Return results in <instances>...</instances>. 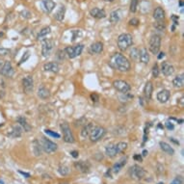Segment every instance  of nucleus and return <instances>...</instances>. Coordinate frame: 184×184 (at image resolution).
<instances>
[{
	"label": "nucleus",
	"instance_id": "f257e3e1",
	"mask_svg": "<svg viewBox=\"0 0 184 184\" xmlns=\"http://www.w3.org/2000/svg\"><path fill=\"white\" fill-rule=\"evenodd\" d=\"M109 66L112 69L122 72L128 71L131 68V65L128 59L122 53H115L110 57Z\"/></svg>",
	"mask_w": 184,
	"mask_h": 184
},
{
	"label": "nucleus",
	"instance_id": "f03ea898",
	"mask_svg": "<svg viewBox=\"0 0 184 184\" xmlns=\"http://www.w3.org/2000/svg\"><path fill=\"white\" fill-rule=\"evenodd\" d=\"M117 44L118 47L120 48L122 51H126L127 50L131 45L133 44V37L129 33H123L119 36L117 40Z\"/></svg>",
	"mask_w": 184,
	"mask_h": 184
},
{
	"label": "nucleus",
	"instance_id": "7ed1b4c3",
	"mask_svg": "<svg viewBox=\"0 0 184 184\" xmlns=\"http://www.w3.org/2000/svg\"><path fill=\"white\" fill-rule=\"evenodd\" d=\"M105 134H106V129L104 127L100 126H94L93 124V126H92L90 129L88 136L92 142L96 143V142H98L100 140H101L105 136Z\"/></svg>",
	"mask_w": 184,
	"mask_h": 184
},
{
	"label": "nucleus",
	"instance_id": "20e7f679",
	"mask_svg": "<svg viewBox=\"0 0 184 184\" xmlns=\"http://www.w3.org/2000/svg\"><path fill=\"white\" fill-rule=\"evenodd\" d=\"M160 47H161V37L157 34L152 35L149 38V47H148L149 51L152 54L157 55L160 51Z\"/></svg>",
	"mask_w": 184,
	"mask_h": 184
},
{
	"label": "nucleus",
	"instance_id": "39448f33",
	"mask_svg": "<svg viewBox=\"0 0 184 184\" xmlns=\"http://www.w3.org/2000/svg\"><path fill=\"white\" fill-rule=\"evenodd\" d=\"M60 128H61V131L63 132V139H64V141L66 143H69V144L74 143V141H75L74 140V136H73V134H72V132H71L69 123L66 122H61Z\"/></svg>",
	"mask_w": 184,
	"mask_h": 184
},
{
	"label": "nucleus",
	"instance_id": "423d86ee",
	"mask_svg": "<svg viewBox=\"0 0 184 184\" xmlns=\"http://www.w3.org/2000/svg\"><path fill=\"white\" fill-rule=\"evenodd\" d=\"M39 143H40V145H41L42 149L47 153L55 152L58 148V146L54 142H52V141L47 139V138H44V137H42L41 141H39Z\"/></svg>",
	"mask_w": 184,
	"mask_h": 184
},
{
	"label": "nucleus",
	"instance_id": "0eeeda50",
	"mask_svg": "<svg viewBox=\"0 0 184 184\" xmlns=\"http://www.w3.org/2000/svg\"><path fill=\"white\" fill-rule=\"evenodd\" d=\"M83 49H84L83 44H76V45H74V47H66L64 50L66 52V55H67L69 59H74L79 55H81Z\"/></svg>",
	"mask_w": 184,
	"mask_h": 184
},
{
	"label": "nucleus",
	"instance_id": "6e6552de",
	"mask_svg": "<svg viewBox=\"0 0 184 184\" xmlns=\"http://www.w3.org/2000/svg\"><path fill=\"white\" fill-rule=\"evenodd\" d=\"M54 42L52 40H43L42 42V54L43 57L47 58L50 55L52 49L54 47Z\"/></svg>",
	"mask_w": 184,
	"mask_h": 184
},
{
	"label": "nucleus",
	"instance_id": "1a4fd4ad",
	"mask_svg": "<svg viewBox=\"0 0 184 184\" xmlns=\"http://www.w3.org/2000/svg\"><path fill=\"white\" fill-rule=\"evenodd\" d=\"M129 173L131 177H134L136 179H142L146 175V172L145 170L140 167L139 165H133L132 167H130L129 169Z\"/></svg>",
	"mask_w": 184,
	"mask_h": 184
},
{
	"label": "nucleus",
	"instance_id": "9d476101",
	"mask_svg": "<svg viewBox=\"0 0 184 184\" xmlns=\"http://www.w3.org/2000/svg\"><path fill=\"white\" fill-rule=\"evenodd\" d=\"M113 86L118 92H120V93H122V94L128 93L131 89L130 85L124 80H115L113 82Z\"/></svg>",
	"mask_w": 184,
	"mask_h": 184
},
{
	"label": "nucleus",
	"instance_id": "9b49d317",
	"mask_svg": "<svg viewBox=\"0 0 184 184\" xmlns=\"http://www.w3.org/2000/svg\"><path fill=\"white\" fill-rule=\"evenodd\" d=\"M22 87L23 91L26 94H30L34 90V79L31 75L24 77L22 79Z\"/></svg>",
	"mask_w": 184,
	"mask_h": 184
},
{
	"label": "nucleus",
	"instance_id": "f8f14e48",
	"mask_svg": "<svg viewBox=\"0 0 184 184\" xmlns=\"http://www.w3.org/2000/svg\"><path fill=\"white\" fill-rule=\"evenodd\" d=\"M0 74L6 77H12L15 74V69L10 61H5L3 67L0 69Z\"/></svg>",
	"mask_w": 184,
	"mask_h": 184
},
{
	"label": "nucleus",
	"instance_id": "ddd939ff",
	"mask_svg": "<svg viewBox=\"0 0 184 184\" xmlns=\"http://www.w3.org/2000/svg\"><path fill=\"white\" fill-rule=\"evenodd\" d=\"M74 167L77 171H79L80 173L87 174L89 173L91 165L88 161H77L74 163Z\"/></svg>",
	"mask_w": 184,
	"mask_h": 184
},
{
	"label": "nucleus",
	"instance_id": "4468645a",
	"mask_svg": "<svg viewBox=\"0 0 184 184\" xmlns=\"http://www.w3.org/2000/svg\"><path fill=\"white\" fill-rule=\"evenodd\" d=\"M161 71L165 76H171L175 72V68L173 65L168 62H163L161 65Z\"/></svg>",
	"mask_w": 184,
	"mask_h": 184
},
{
	"label": "nucleus",
	"instance_id": "2eb2a0df",
	"mask_svg": "<svg viewBox=\"0 0 184 184\" xmlns=\"http://www.w3.org/2000/svg\"><path fill=\"white\" fill-rule=\"evenodd\" d=\"M171 97V93L169 90L163 89L160 92L157 93V100L160 103H166Z\"/></svg>",
	"mask_w": 184,
	"mask_h": 184
},
{
	"label": "nucleus",
	"instance_id": "dca6fc26",
	"mask_svg": "<svg viewBox=\"0 0 184 184\" xmlns=\"http://www.w3.org/2000/svg\"><path fill=\"white\" fill-rule=\"evenodd\" d=\"M103 51V43L101 42H96L92 43L89 47V52L91 54H100Z\"/></svg>",
	"mask_w": 184,
	"mask_h": 184
},
{
	"label": "nucleus",
	"instance_id": "f3484780",
	"mask_svg": "<svg viewBox=\"0 0 184 184\" xmlns=\"http://www.w3.org/2000/svg\"><path fill=\"white\" fill-rule=\"evenodd\" d=\"M60 69L59 67V64L56 62H48L45 63L43 65V70L44 71H48V72H53V73H57Z\"/></svg>",
	"mask_w": 184,
	"mask_h": 184
},
{
	"label": "nucleus",
	"instance_id": "a211bd4d",
	"mask_svg": "<svg viewBox=\"0 0 184 184\" xmlns=\"http://www.w3.org/2000/svg\"><path fill=\"white\" fill-rule=\"evenodd\" d=\"M90 15L93 17L94 18L96 19H101L106 17V12H105L103 9H100V8H93L90 11Z\"/></svg>",
	"mask_w": 184,
	"mask_h": 184
},
{
	"label": "nucleus",
	"instance_id": "6ab92c4d",
	"mask_svg": "<svg viewBox=\"0 0 184 184\" xmlns=\"http://www.w3.org/2000/svg\"><path fill=\"white\" fill-rule=\"evenodd\" d=\"M126 162H127V158H126V157H122V158L118 161L115 164V165L113 166V168L111 169V170H112V172L114 174H119L121 172V170L126 165Z\"/></svg>",
	"mask_w": 184,
	"mask_h": 184
},
{
	"label": "nucleus",
	"instance_id": "aec40b11",
	"mask_svg": "<svg viewBox=\"0 0 184 184\" xmlns=\"http://www.w3.org/2000/svg\"><path fill=\"white\" fill-rule=\"evenodd\" d=\"M153 18L156 21H164L165 19V11L161 7H157L153 11Z\"/></svg>",
	"mask_w": 184,
	"mask_h": 184
},
{
	"label": "nucleus",
	"instance_id": "412c9836",
	"mask_svg": "<svg viewBox=\"0 0 184 184\" xmlns=\"http://www.w3.org/2000/svg\"><path fill=\"white\" fill-rule=\"evenodd\" d=\"M105 154L107 156L113 158L115 157L118 153V150H117V147H116V144H109L108 146L105 148Z\"/></svg>",
	"mask_w": 184,
	"mask_h": 184
},
{
	"label": "nucleus",
	"instance_id": "4be33fe9",
	"mask_svg": "<svg viewBox=\"0 0 184 184\" xmlns=\"http://www.w3.org/2000/svg\"><path fill=\"white\" fill-rule=\"evenodd\" d=\"M17 122H18L19 126H21L25 132H29V131H31V126L27 122V121H26V119L24 117H18L17 119Z\"/></svg>",
	"mask_w": 184,
	"mask_h": 184
},
{
	"label": "nucleus",
	"instance_id": "5701e85b",
	"mask_svg": "<svg viewBox=\"0 0 184 184\" xmlns=\"http://www.w3.org/2000/svg\"><path fill=\"white\" fill-rule=\"evenodd\" d=\"M138 60H140V62L143 64H148L149 54L147 48H142L141 50H139V59Z\"/></svg>",
	"mask_w": 184,
	"mask_h": 184
},
{
	"label": "nucleus",
	"instance_id": "b1692460",
	"mask_svg": "<svg viewBox=\"0 0 184 184\" xmlns=\"http://www.w3.org/2000/svg\"><path fill=\"white\" fill-rule=\"evenodd\" d=\"M152 91H153V86H152V83L150 81H148L145 85V88H144V95L146 96L147 100H150L152 96Z\"/></svg>",
	"mask_w": 184,
	"mask_h": 184
},
{
	"label": "nucleus",
	"instance_id": "393cba45",
	"mask_svg": "<svg viewBox=\"0 0 184 184\" xmlns=\"http://www.w3.org/2000/svg\"><path fill=\"white\" fill-rule=\"evenodd\" d=\"M121 10H115L109 16V21L112 24H116L120 21L121 19Z\"/></svg>",
	"mask_w": 184,
	"mask_h": 184
},
{
	"label": "nucleus",
	"instance_id": "a878e982",
	"mask_svg": "<svg viewBox=\"0 0 184 184\" xmlns=\"http://www.w3.org/2000/svg\"><path fill=\"white\" fill-rule=\"evenodd\" d=\"M22 131L23 129L19 126H15L12 127V130L10 132L7 134L9 137H12V138H17V137H21V134H22Z\"/></svg>",
	"mask_w": 184,
	"mask_h": 184
},
{
	"label": "nucleus",
	"instance_id": "bb28decb",
	"mask_svg": "<svg viewBox=\"0 0 184 184\" xmlns=\"http://www.w3.org/2000/svg\"><path fill=\"white\" fill-rule=\"evenodd\" d=\"M43 5L47 13H51L56 7V3L53 0H43Z\"/></svg>",
	"mask_w": 184,
	"mask_h": 184
},
{
	"label": "nucleus",
	"instance_id": "cd10ccee",
	"mask_svg": "<svg viewBox=\"0 0 184 184\" xmlns=\"http://www.w3.org/2000/svg\"><path fill=\"white\" fill-rule=\"evenodd\" d=\"M173 85L175 89H181L184 85V75L180 74V75L175 76L173 80Z\"/></svg>",
	"mask_w": 184,
	"mask_h": 184
},
{
	"label": "nucleus",
	"instance_id": "c85d7f7f",
	"mask_svg": "<svg viewBox=\"0 0 184 184\" xmlns=\"http://www.w3.org/2000/svg\"><path fill=\"white\" fill-rule=\"evenodd\" d=\"M159 145H160L161 149L163 150L164 152H166L169 155H174L175 154V149L172 147H171V145H169L168 143H166V142H160Z\"/></svg>",
	"mask_w": 184,
	"mask_h": 184
},
{
	"label": "nucleus",
	"instance_id": "c756f323",
	"mask_svg": "<svg viewBox=\"0 0 184 184\" xmlns=\"http://www.w3.org/2000/svg\"><path fill=\"white\" fill-rule=\"evenodd\" d=\"M38 96L42 100H47L50 96V92L45 87H41L38 90Z\"/></svg>",
	"mask_w": 184,
	"mask_h": 184
},
{
	"label": "nucleus",
	"instance_id": "7c9ffc66",
	"mask_svg": "<svg viewBox=\"0 0 184 184\" xmlns=\"http://www.w3.org/2000/svg\"><path fill=\"white\" fill-rule=\"evenodd\" d=\"M65 14H66V7L64 5H61L60 8H59V10L57 11V13L55 14V18L57 19L58 21H64L65 18Z\"/></svg>",
	"mask_w": 184,
	"mask_h": 184
},
{
	"label": "nucleus",
	"instance_id": "2f4dec72",
	"mask_svg": "<svg viewBox=\"0 0 184 184\" xmlns=\"http://www.w3.org/2000/svg\"><path fill=\"white\" fill-rule=\"evenodd\" d=\"M50 32H51V28L49 27V26H45V27H43L40 31V33L38 34L37 39H38V40H43V38L47 37L48 34H50Z\"/></svg>",
	"mask_w": 184,
	"mask_h": 184
},
{
	"label": "nucleus",
	"instance_id": "473e14b6",
	"mask_svg": "<svg viewBox=\"0 0 184 184\" xmlns=\"http://www.w3.org/2000/svg\"><path fill=\"white\" fill-rule=\"evenodd\" d=\"M33 152H34L36 156H39L42 154V148H41V145L39 143V141L35 140L33 142Z\"/></svg>",
	"mask_w": 184,
	"mask_h": 184
},
{
	"label": "nucleus",
	"instance_id": "72a5a7b5",
	"mask_svg": "<svg viewBox=\"0 0 184 184\" xmlns=\"http://www.w3.org/2000/svg\"><path fill=\"white\" fill-rule=\"evenodd\" d=\"M116 147H117L118 153H122L124 150L127 148V143H126V142H120V143L116 144Z\"/></svg>",
	"mask_w": 184,
	"mask_h": 184
},
{
	"label": "nucleus",
	"instance_id": "f704fd0d",
	"mask_svg": "<svg viewBox=\"0 0 184 184\" xmlns=\"http://www.w3.org/2000/svg\"><path fill=\"white\" fill-rule=\"evenodd\" d=\"M58 172L63 176L68 175L69 174V168L68 166H66V165H61L60 167L58 168Z\"/></svg>",
	"mask_w": 184,
	"mask_h": 184
},
{
	"label": "nucleus",
	"instance_id": "c9c22d12",
	"mask_svg": "<svg viewBox=\"0 0 184 184\" xmlns=\"http://www.w3.org/2000/svg\"><path fill=\"white\" fill-rule=\"evenodd\" d=\"M92 126H93V123H87V124H85L84 127L82 128V131H81V136L84 137V138L87 137L88 134H89V132H90V129H91Z\"/></svg>",
	"mask_w": 184,
	"mask_h": 184
},
{
	"label": "nucleus",
	"instance_id": "e433bc0d",
	"mask_svg": "<svg viewBox=\"0 0 184 184\" xmlns=\"http://www.w3.org/2000/svg\"><path fill=\"white\" fill-rule=\"evenodd\" d=\"M138 5H139V0H131L130 6H129V11L131 13H136Z\"/></svg>",
	"mask_w": 184,
	"mask_h": 184
},
{
	"label": "nucleus",
	"instance_id": "4c0bfd02",
	"mask_svg": "<svg viewBox=\"0 0 184 184\" xmlns=\"http://www.w3.org/2000/svg\"><path fill=\"white\" fill-rule=\"evenodd\" d=\"M153 26L155 27V29L158 31H164L166 29V24L164 23V21H156L153 24Z\"/></svg>",
	"mask_w": 184,
	"mask_h": 184
},
{
	"label": "nucleus",
	"instance_id": "58836bf2",
	"mask_svg": "<svg viewBox=\"0 0 184 184\" xmlns=\"http://www.w3.org/2000/svg\"><path fill=\"white\" fill-rule=\"evenodd\" d=\"M130 57L132 58V60L136 61L139 59V49L138 48H132V50L130 51Z\"/></svg>",
	"mask_w": 184,
	"mask_h": 184
},
{
	"label": "nucleus",
	"instance_id": "ea45409f",
	"mask_svg": "<svg viewBox=\"0 0 184 184\" xmlns=\"http://www.w3.org/2000/svg\"><path fill=\"white\" fill-rule=\"evenodd\" d=\"M44 132H45V134H47V135H48V136H50V137H52V138H57V139H59V138L61 137L59 133L55 132V131L49 130V129H45Z\"/></svg>",
	"mask_w": 184,
	"mask_h": 184
},
{
	"label": "nucleus",
	"instance_id": "a19ab883",
	"mask_svg": "<svg viewBox=\"0 0 184 184\" xmlns=\"http://www.w3.org/2000/svg\"><path fill=\"white\" fill-rule=\"evenodd\" d=\"M131 98H133V96H131L130 94L128 93H126V94H122V96H120V100L121 101H129Z\"/></svg>",
	"mask_w": 184,
	"mask_h": 184
},
{
	"label": "nucleus",
	"instance_id": "79ce46f5",
	"mask_svg": "<svg viewBox=\"0 0 184 184\" xmlns=\"http://www.w3.org/2000/svg\"><path fill=\"white\" fill-rule=\"evenodd\" d=\"M152 76L154 78H157L159 76V68L157 64H154V66L152 67Z\"/></svg>",
	"mask_w": 184,
	"mask_h": 184
},
{
	"label": "nucleus",
	"instance_id": "37998d69",
	"mask_svg": "<svg viewBox=\"0 0 184 184\" xmlns=\"http://www.w3.org/2000/svg\"><path fill=\"white\" fill-rule=\"evenodd\" d=\"M128 24L131 25V26H138V25L140 24V21L137 17H133V18H131L130 21H128Z\"/></svg>",
	"mask_w": 184,
	"mask_h": 184
},
{
	"label": "nucleus",
	"instance_id": "c03bdc74",
	"mask_svg": "<svg viewBox=\"0 0 184 184\" xmlns=\"http://www.w3.org/2000/svg\"><path fill=\"white\" fill-rule=\"evenodd\" d=\"M11 52L10 49L8 48H5V47H0V56L4 57V56H7L9 53Z\"/></svg>",
	"mask_w": 184,
	"mask_h": 184
},
{
	"label": "nucleus",
	"instance_id": "a18cd8bd",
	"mask_svg": "<svg viewBox=\"0 0 184 184\" xmlns=\"http://www.w3.org/2000/svg\"><path fill=\"white\" fill-rule=\"evenodd\" d=\"M29 56H30V52L29 51H27V52H25V54L22 56V58L21 59V61H19V63H18V65H21L22 63H24L27 59L29 58Z\"/></svg>",
	"mask_w": 184,
	"mask_h": 184
},
{
	"label": "nucleus",
	"instance_id": "49530a36",
	"mask_svg": "<svg viewBox=\"0 0 184 184\" xmlns=\"http://www.w3.org/2000/svg\"><path fill=\"white\" fill-rule=\"evenodd\" d=\"M171 184H183L181 176H176L175 178H174L173 181L171 182Z\"/></svg>",
	"mask_w": 184,
	"mask_h": 184
},
{
	"label": "nucleus",
	"instance_id": "de8ad7c7",
	"mask_svg": "<svg viewBox=\"0 0 184 184\" xmlns=\"http://www.w3.org/2000/svg\"><path fill=\"white\" fill-rule=\"evenodd\" d=\"M91 100H92V101H93V102H97L98 100H100V96H98L97 94L94 93V94L91 95Z\"/></svg>",
	"mask_w": 184,
	"mask_h": 184
},
{
	"label": "nucleus",
	"instance_id": "09e8293b",
	"mask_svg": "<svg viewBox=\"0 0 184 184\" xmlns=\"http://www.w3.org/2000/svg\"><path fill=\"white\" fill-rule=\"evenodd\" d=\"M165 126H166V127L169 129V130H173L174 128H175V126L172 123V122H167L166 123H165Z\"/></svg>",
	"mask_w": 184,
	"mask_h": 184
},
{
	"label": "nucleus",
	"instance_id": "8fccbe9b",
	"mask_svg": "<svg viewBox=\"0 0 184 184\" xmlns=\"http://www.w3.org/2000/svg\"><path fill=\"white\" fill-rule=\"evenodd\" d=\"M172 19L174 21V23H175V25H177V24H178V17H177V16H175V15H173V16H172Z\"/></svg>",
	"mask_w": 184,
	"mask_h": 184
},
{
	"label": "nucleus",
	"instance_id": "3c124183",
	"mask_svg": "<svg viewBox=\"0 0 184 184\" xmlns=\"http://www.w3.org/2000/svg\"><path fill=\"white\" fill-rule=\"evenodd\" d=\"M70 154L72 157H74V158H77L78 155H79V153H78V152H76V150H72V152H70Z\"/></svg>",
	"mask_w": 184,
	"mask_h": 184
},
{
	"label": "nucleus",
	"instance_id": "603ef678",
	"mask_svg": "<svg viewBox=\"0 0 184 184\" xmlns=\"http://www.w3.org/2000/svg\"><path fill=\"white\" fill-rule=\"evenodd\" d=\"M18 173L21 174V175H24L26 178H29L30 177V174H27V173H25V172H22V171H18Z\"/></svg>",
	"mask_w": 184,
	"mask_h": 184
},
{
	"label": "nucleus",
	"instance_id": "864d4df0",
	"mask_svg": "<svg viewBox=\"0 0 184 184\" xmlns=\"http://www.w3.org/2000/svg\"><path fill=\"white\" fill-rule=\"evenodd\" d=\"M134 159L137 160V161H139V162H141L142 161V156L140 154H135L134 155Z\"/></svg>",
	"mask_w": 184,
	"mask_h": 184
},
{
	"label": "nucleus",
	"instance_id": "5fc2aeb1",
	"mask_svg": "<svg viewBox=\"0 0 184 184\" xmlns=\"http://www.w3.org/2000/svg\"><path fill=\"white\" fill-rule=\"evenodd\" d=\"M158 53H159V55L157 56V58H158V60H161V59L165 56V53H164V52H158Z\"/></svg>",
	"mask_w": 184,
	"mask_h": 184
},
{
	"label": "nucleus",
	"instance_id": "6e6d98bb",
	"mask_svg": "<svg viewBox=\"0 0 184 184\" xmlns=\"http://www.w3.org/2000/svg\"><path fill=\"white\" fill-rule=\"evenodd\" d=\"M4 63H5V61L3 60L2 58H0V69H1L2 67H3V65H4Z\"/></svg>",
	"mask_w": 184,
	"mask_h": 184
},
{
	"label": "nucleus",
	"instance_id": "4d7b16f0",
	"mask_svg": "<svg viewBox=\"0 0 184 184\" xmlns=\"http://www.w3.org/2000/svg\"><path fill=\"white\" fill-rule=\"evenodd\" d=\"M170 140H171V141H173L174 143H175V144H177V145H179V142L175 141V138H170Z\"/></svg>",
	"mask_w": 184,
	"mask_h": 184
},
{
	"label": "nucleus",
	"instance_id": "13d9d810",
	"mask_svg": "<svg viewBox=\"0 0 184 184\" xmlns=\"http://www.w3.org/2000/svg\"><path fill=\"white\" fill-rule=\"evenodd\" d=\"M147 155H148V150L145 149L144 152H143V156H147Z\"/></svg>",
	"mask_w": 184,
	"mask_h": 184
},
{
	"label": "nucleus",
	"instance_id": "bf43d9fd",
	"mask_svg": "<svg viewBox=\"0 0 184 184\" xmlns=\"http://www.w3.org/2000/svg\"><path fill=\"white\" fill-rule=\"evenodd\" d=\"M104 1H105V2H113L114 0H104Z\"/></svg>",
	"mask_w": 184,
	"mask_h": 184
},
{
	"label": "nucleus",
	"instance_id": "052dcab7",
	"mask_svg": "<svg viewBox=\"0 0 184 184\" xmlns=\"http://www.w3.org/2000/svg\"><path fill=\"white\" fill-rule=\"evenodd\" d=\"M179 6H180V7H183V2L182 1L179 2Z\"/></svg>",
	"mask_w": 184,
	"mask_h": 184
},
{
	"label": "nucleus",
	"instance_id": "680f3d73",
	"mask_svg": "<svg viewBox=\"0 0 184 184\" xmlns=\"http://www.w3.org/2000/svg\"><path fill=\"white\" fill-rule=\"evenodd\" d=\"M60 184H69L68 182H64V183H60Z\"/></svg>",
	"mask_w": 184,
	"mask_h": 184
},
{
	"label": "nucleus",
	"instance_id": "e2e57ef3",
	"mask_svg": "<svg viewBox=\"0 0 184 184\" xmlns=\"http://www.w3.org/2000/svg\"><path fill=\"white\" fill-rule=\"evenodd\" d=\"M157 184H164L163 182H159V183H157Z\"/></svg>",
	"mask_w": 184,
	"mask_h": 184
}]
</instances>
